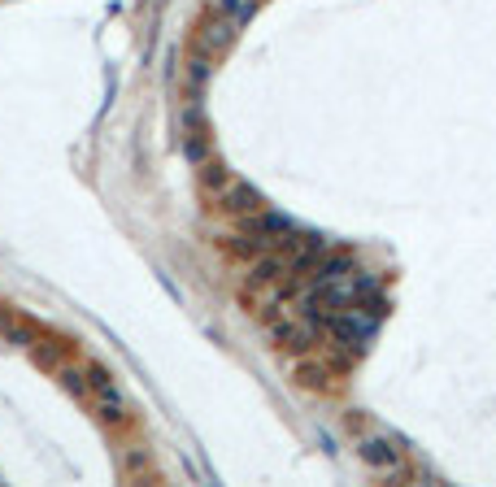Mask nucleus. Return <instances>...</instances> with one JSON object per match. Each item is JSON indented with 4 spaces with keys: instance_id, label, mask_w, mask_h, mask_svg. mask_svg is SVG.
<instances>
[{
    "instance_id": "2eb2a0df",
    "label": "nucleus",
    "mask_w": 496,
    "mask_h": 487,
    "mask_svg": "<svg viewBox=\"0 0 496 487\" xmlns=\"http://www.w3.org/2000/svg\"><path fill=\"white\" fill-rule=\"evenodd\" d=\"M57 379H61V388L70 391L75 400H92V383H87V370L83 365H61Z\"/></svg>"
},
{
    "instance_id": "0eeeda50",
    "label": "nucleus",
    "mask_w": 496,
    "mask_h": 487,
    "mask_svg": "<svg viewBox=\"0 0 496 487\" xmlns=\"http://www.w3.org/2000/svg\"><path fill=\"white\" fill-rule=\"evenodd\" d=\"M0 340L14 344V348H31V344L40 340V326L31 317L14 314V309H0Z\"/></svg>"
},
{
    "instance_id": "39448f33",
    "label": "nucleus",
    "mask_w": 496,
    "mask_h": 487,
    "mask_svg": "<svg viewBox=\"0 0 496 487\" xmlns=\"http://www.w3.org/2000/svg\"><path fill=\"white\" fill-rule=\"evenodd\" d=\"M292 270H288V257L283 253H262L257 262H253V270H248V288H257V292H266V288H274V283H283Z\"/></svg>"
},
{
    "instance_id": "4468645a",
    "label": "nucleus",
    "mask_w": 496,
    "mask_h": 487,
    "mask_svg": "<svg viewBox=\"0 0 496 487\" xmlns=\"http://www.w3.org/2000/svg\"><path fill=\"white\" fill-rule=\"evenodd\" d=\"M31 357H35L40 370H49V374H57L61 365H70L66 362V344H57V340H35L31 344Z\"/></svg>"
},
{
    "instance_id": "dca6fc26",
    "label": "nucleus",
    "mask_w": 496,
    "mask_h": 487,
    "mask_svg": "<svg viewBox=\"0 0 496 487\" xmlns=\"http://www.w3.org/2000/svg\"><path fill=\"white\" fill-rule=\"evenodd\" d=\"M297 383L300 388H309V391H326L331 388V370L318 362H300L297 365Z\"/></svg>"
},
{
    "instance_id": "f257e3e1",
    "label": "nucleus",
    "mask_w": 496,
    "mask_h": 487,
    "mask_svg": "<svg viewBox=\"0 0 496 487\" xmlns=\"http://www.w3.org/2000/svg\"><path fill=\"white\" fill-rule=\"evenodd\" d=\"M271 340L283 348V353H297V357H309L314 348H318V340H323V322L309 314H297V317H279V322H271Z\"/></svg>"
},
{
    "instance_id": "7ed1b4c3",
    "label": "nucleus",
    "mask_w": 496,
    "mask_h": 487,
    "mask_svg": "<svg viewBox=\"0 0 496 487\" xmlns=\"http://www.w3.org/2000/svg\"><path fill=\"white\" fill-rule=\"evenodd\" d=\"M218 200V209H223L226 218H248V214H257V209H266V196L257 192L253 183H244V179H235L231 188H226L223 196H214Z\"/></svg>"
},
{
    "instance_id": "f03ea898",
    "label": "nucleus",
    "mask_w": 496,
    "mask_h": 487,
    "mask_svg": "<svg viewBox=\"0 0 496 487\" xmlns=\"http://www.w3.org/2000/svg\"><path fill=\"white\" fill-rule=\"evenodd\" d=\"M235 35H240V26L209 9V14L197 23V31H192V52H205V57H214V61H218V57L235 44Z\"/></svg>"
},
{
    "instance_id": "f3484780",
    "label": "nucleus",
    "mask_w": 496,
    "mask_h": 487,
    "mask_svg": "<svg viewBox=\"0 0 496 487\" xmlns=\"http://www.w3.org/2000/svg\"><path fill=\"white\" fill-rule=\"evenodd\" d=\"M183 157H188L192 166H200L205 157H214V152H209V131H183Z\"/></svg>"
},
{
    "instance_id": "ddd939ff",
    "label": "nucleus",
    "mask_w": 496,
    "mask_h": 487,
    "mask_svg": "<svg viewBox=\"0 0 496 487\" xmlns=\"http://www.w3.org/2000/svg\"><path fill=\"white\" fill-rule=\"evenodd\" d=\"M209 9H214V14H223V18H231L235 26H248L253 18H257L262 0H209Z\"/></svg>"
},
{
    "instance_id": "f8f14e48",
    "label": "nucleus",
    "mask_w": 496,
    "mask_h": 487,
    "mask_svg": "<svg viewBox=\"0 0 496 487\" xmlns=\"http://www.w3.org/2000/svg\"><path fill=\"white\" fill-rule=\"evenodd\" d=\"M183 78H188L192 96H200V92L209 87V78H214V57H205V52H192V57H188V66H183Z\"/></svg>"
},
{
    "instance_id": "20e7f679",
    "label": "nucleus",
    "mask_w": 496,
    "mask_h": 487,
    "mask_svg": "<svg viewBox=\"0 0 496 487\" xmlns=\"http://www.w3.org/2000/svg\"><path fill=\"white\" fill-rule=\"evenodd\" d=\"M240 231H248V235H257V240H266L271 248H279V240L292 231V222L283 218V214H274L271 205L266 209H257V214H248V218H240Z\"/></svg>"
},
{
    "instance_id": "423d86ee",
    "label": "nucleus",
    "mask_w": 496,
    "mask_h": 487,
    "mask_svg": "<svg viewBox=\"0 0 496 487\" xmlns=\"http://www.w3.org/2000/svg\"><path fill=\"white\" fill-rule=\"evenodd\" d=\"M92 414L105 422V427H123L126 422V396L118 391V383H109V388H100V391H92Z\"/></svg>"
},
{
    "instance_id": "1a4fd4ad",
    "label": "nucleus",
    "mask_w": 496,
    "mask_h": 487,
    "mask_svg": "<svg viewBox=\"0 0 496 487\" xmlns=\"http://www.w3.org/2000/svg\"><path fill=\"white\" fill-rule=\"evenodd\" d=\"M353 270H357L353 253H323V257L314 262V270H309V283H335V279H344Z\"/></svg>"
},
{
    "instance_id": "9b49d317",
    "label": "nucleus",
    "mask_w": 496,
    "mask_h": 487,
    "mask_svg": "<svg viewBox=\"0 0 496 487\" xmlns=\"http://www.w3.org/2000/svg\"><path fill=\"white\" fill-rule=\"evenodd\" d=\"M118 474H123L126 483H140V479H152V457H149V448H140V444H131V448H123V457H118Z\"/></svg>"
},
{
    "instance_id": "6e6552de",
    "label": "nucleus",
    "mask_w": 496,
    "mask_h": 487,
    "mask_svg": "<svg viewBox=\"0 0 496 487\" xmlns=\"http://www.w3.org/2000/svg\"><path fill=\"white\" fill-rule=\"evenodd\" d=\"M362 462L374 465V470H400V448L392 444V439L383 436H362Z\"/></svg>"
},
{
    "instance_id": "9d476101",
    "label": "nucleus",
    "mask_w": 496,
    "mask_h": 487,
    "mask_svg": "<svg viewBox=\"0 0 496 487\" xmlns=\"http://www.w3.org/2000/svg\"><path fill=\"white\" fill-rule=\"evenodd\" d=\"M197 179H200V192H205V196H223L226 188L235 183V174L226 170L218 157H205V161L197 166Z\"/></svg>"
}]
</instances>
